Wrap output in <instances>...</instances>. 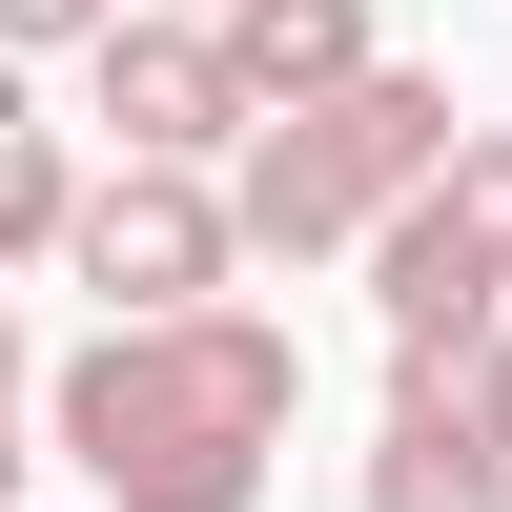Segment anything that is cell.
<instances>
[{
  "instance_id": "1",
  "label": "cell",
  "mask_w": 512,
  "mask_h": 512,
  "mask_svg": "<svg viewBox=\"0 0 512 512\" xmlns=\"http://www.w3.org/2000/svg\"><path fill=\"white\" fill-rule=\"evenodd\" d=\"M287 410H308V349H287L267 308H144V328H103V349H62L41 431H62L82 492H123V512H267Z\"/></svg>"
},
{
  "instance_id": "2",
  "label": "cell",
  "mask_w": 512,
  "mask_h": 512,
  "mask_svg": "<svg viewBox=\"0 0 512 512\" xmlns=\"http://www.w3.org/2000/svg\"><path fill=\"white\" fill-rule=\"evenodd\" d=\"M451 144H472L451 82H431V62H369V82H328V103H267V123H246V185H226V205H246V246L308 267V246H369Z\"/></svg>"
},
{
  "instance_id": "3",
  "label": "cell",
  "mask_w": 512,
  "mask_h": 512,
  "mask_svg": "<svg viewBox=\"0 0 512 512\" xmlns=\"http://www.w3.org/2000/svg\"><path fill=\"white\" fill-rule=\"evenodd\" d=\"M369 308H390V349H410V328H492V308H512V123H472V144L369 226Z\"/></svg>"
},
{
  "instance_id": "4",
  "label": "cell",
  "mask_w": 512,
  "mask_h": 512,
  "mask_svg": "<svg viewBox=\"0 0 512 512\" xmlns=\"http://www.w3.org/2000/svg\"><path fill=\"white\" fill-rule=\"evenodd\" d=\"M62 267L103 287V328H144V308H226V267H246V205L205 185V164H123V185H82Z\"/></svg>"
},
{
  "instance_id": "5",
  "label": "cell",
  "mask_w": 512,
  "mask_h": 512,
  "mask_svg": "<svg viewBox=\"0 0 512 512\" xmlns=\"http://www.w3.org/2000/svg\"><path fill=\"white\" fill-rule=\"evenodd\" d=\"M82 62H103L123 164H226L246 123H267V103H246V62H226V21H103Z\"/></svg>"
},
{
  "instance_id": "6",
  "label": "cell",
  "mask_w": 512,
  "mask_h": 512,
  "mask_svg": "<svg viewBox=\"0 0 512 512\" xmlns=\"http://www.w3.org/2000/svg\"><path fill=\"white\" fill-rule=\"evenodd\" d=\"M226 62H246V103H328L390 41H369V0H226Z\"/></svg>"
},
{
  "instance_id": "7",
  "label": "cell",
  "mask_w": 512,
  "mask_h": 512,
  "mask_svg": "<svg viewBox=\"0 0 512 512\" xmlns=\"http://www.w3.org/2000/svg\"><path fill=\"white\" fill-rule=\"evenodd\" d=\"M369 512H512V431L390 410V431H369Z\"/></svg>"
},
{
  "instance_id": "8",
  "label": "cell",
  "mask_w": 512,
  "mask_h": 512,
  "mask_svg": "<svg viewBox=\"0 0 512 512\" xmlns=\"http://www.w3.org/2000/svg\"><path fill=\"white\" fill-rule=\"evenodd\" d=\"M62 226H82V164H62V123H21V103H0V267H41Z\"/></svg>"
},
{
  "instance_id": "9",
  "label": "cell",
  "mask_w": 512,
  "mask_h": 512,
  "mask_svg": "<svg viewBox=\"0 0 512 512\" xmlns=\"http://www.w3.org/2000/svg\"><path fill=\"white\" fill-rule=\"evenodd\" d=\"M103 21H123V0H0V41H21V62H82Z\"/></svg>"
},
{
  "instance_id": "10",
  "label": "cell",
  "mask_w": 512,
  "mask_h": 512,
  "mask_svg": "<svg viewBox=\"0 0 512 512\" xmlns=\"http://www.w3.org/2000/svg\"><path fill=\"white\" fill-rule=\"evenodd\" d=\"M0 512H21V410H0Z\"/></svg>"
},
{
  "instance_id": "11",
  "label": "cell",
  "mask_w": 512,
  "mask_h": 512,
  "mask_svg": "<svg viewBox=\"0 0 512 512\" xmlns=\"http://www.w3.org/2000/svg\"><path fill=\"white\" fill-rule=\"evenodd\" d=\"M0 410H21V308H0Z\"/></svg>"
},
{
  "instance_id": "12",
  "label": "cell",
  "mask_w": 512,
  "mask_h": 512,
  "mask_svg": "<svg viewBox=\"0 0 512 512\" xmlns=\"http://www.w3.org/2000/svg\"><path fill=\"white\" fill-rule=\"evenodd\" d=\"M205 21H226V0H205Z\"/></svg>"
}]
</instances>
